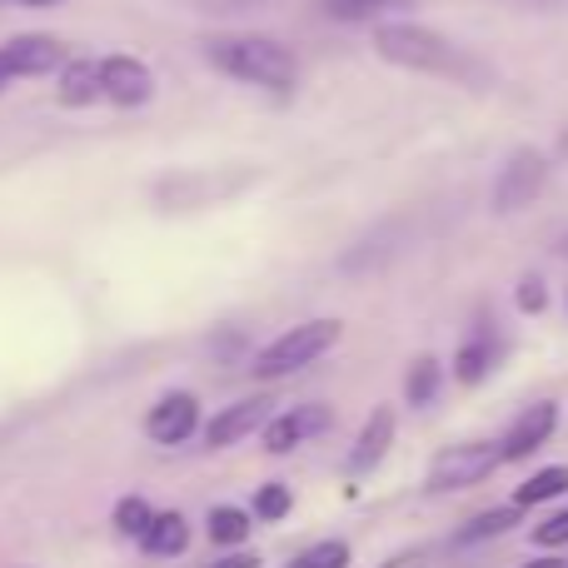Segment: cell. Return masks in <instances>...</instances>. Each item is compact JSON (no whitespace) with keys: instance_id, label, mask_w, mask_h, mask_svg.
<instances>
[{"instance_id":"cell-1","label":"cell","mask_w":568,"mask_h":568,"mask_svg":"<svg viewBox=\"0 0 568 568\" xmlns=\"http://www.w3.org/2000/svg\"><path fill=\"white\" fill-rule=\"evenodd\" d=\"M374 50H379L389 65L419 70V75H449V80L484 75L479 60L464 55L449 36H439V30H429V26H409V20H394V26L374 30Z\"/></svg>"},{"instance_id":"cell-2","label":"cell","mask_w":568,"mask_h":568,"mask_svg":"<svg viewBox=\"0 0 568 568\" xmlns=\"http://www.w3.org/2000/svg\"><path fill=\"white\" fill-rule=\"evenodd\" d=\"M205 60L225 75L245 80V85H265V90H290L300 75V60L290 55V45L265 36H220L205 40Z\"/></svg>"},{"instance_id":"cell-3","label":"cell","mask_w":568,"mask_h":568,"mask_svg":"<svg viewBox=\"0 0 568 568\" xmlns=\"http://www.w3.org/2000/svg\"><path fill=\"white\" fill-rule=\"evenodd\" d=\"M339 339H344V324H339V320L294 324V329H284L280 339H270L265 349H260L255 374H260V379H284V374H294V369H304V364H314L320 354H329Z\"/></svg>"},{"instance_id":"cell-4","label":"cell","mask_w":568,"mask_h":568,"mask_svg":"<svg viewBox=\"0 0 568 568\" xmlns=\"http://www.w3.org/2000/svg\"><path fill=\"white\" fill-rule=\"evenodd\" d=\"M499 464H504L499 444H484V439L449 444V449H439L429 459V469H424V489H429V494L474 489V484H484L494 469H499Z\"/></svg>"},{"instance_id":"cell-5","label":"cell","mask_w":568,"mask_h":568,"mask_svg":"<svg viewBox=\"0 0 568 568\" xmlns=\"http://www.w3.org/2000/svg\"><path fill=\"white\" fill-rule=\"evenodd\" d=\"M549 185V155L534 145H519L509 160H504L499 180H494V210L499 215H514V210H529L534 200Z\"/></svg>"},{"instance_id":"cell-6","label":"cell","mask_w":568,"mask_h":568,"mask_svg":"<svg viewBox=\"0 0 568 568\" xmlns=\"http://www.w3.org/2000/svg\"><path fill=\"white\" fill-rule=\"evenodd\" d=\"M554 429H559V404H554V399L529 404V409H524L519 419L504 429V439H499L504 464H519V459H529V454H539L544 444L554 439Z\"/></svg>"},{"instance_id":"cell-7","label":"cell","mask_w":568,"mask_h":568,"mask_svg":"<svg viewBox=\"0 0 568 568\" xmlns=\"http://www.w3.org/2000/svg\"><path fill=\"white\" fill-rule=\"evenodd\" d=\"M55 65H65V45L55 36H16L0 45V85L26 75H45Z\"/></svg>"},{"instance_id":"cell-8","label":"cell","mask_w":568,"mask_h":568,"mask_svg":"<svg viewBox=\"0 0 568 568\" xmlns=\"http://www.w3.org/2000/svg\"><path fill=\"white\" fill-rule=\"evenodd\" d=\"M504 359V339L499 329H494V320H479L469 334H464L459 354H454V379L464 384V389H474V384H484L494 374V364Z\"/></svg>"},{"instance_id":"cell-9","label":"cell","mask_w":568,"mask_h":568,"mask_svg":"<svg viewBox=\"0 0 568 568\" xmlns=\"http://www.w3.org/2000/svg\"><path fill=\"white\" fill-rule=\"evenodd\" d=\"M200 429V404L195 394H165V399L155 404V409L145 414V434L155 444H165V449H175V444H185L190 434Z\"/></svg>"},{"instance_id":"cell-10","label":"cell","mask_w":568,"mask_h":568,"mask_svg":"<svg viewBox=\"0 0 568 568\" xmlns=\"http://www.w3.org/2000/svg\"><path fill=\"white\" fill-rule=\"evenodd\" d=\"M100 80H105V100H110V105H125V110L145 105V100L155 95V75H150L135 55L100 60Z\"/></svg>"},{"instance_id":"cell-11","label":"cell","mask_w":568,"mask_h":568,"mask_svg":"<svg viewBox=\"0 0 568 568\" xmlns=\"http://www.w3.org/2000/svg\"><path fill=\"white\" fill-rule=\"evenodd\" d=\"M275 399H240V404H230L225 414H215V419L205 424V444L210 449H230V444H240V439H250L255 429H265L270 419H275V409H270Z\"/></svg>"},{"instance_id":"cell-12","label":"cell","mask_w":568,"mask_h":568,"mask_svg":"<svg viewBox=\"0 0 568 568\" xmlns=\"http://www.w3.org/2000/svg\"><path fill=\"white\" fill-rule=\"evenodd\" d=\"M320 429H329V409L324 404H304V409H284L275 414V419L265 424V449L270 454H290V449H300L310 434H320Z\"/></svg>"},{"instance_id":"cell-13","label":"cell","mask_w":568,"mask_h":568,"mask_svg":"<svg viewBox=\"0 0 568 568\" xmlns=\"http://www.w3.org/2000/svg\"><path fill=\"white\" fill-rule=\"evenodd\" d=\"M394 429H399L394 409H389V404H379V409H374L369 419H364L359 439H354V449H349V474H369V469H379L384 454H389V444H394Z\"/></svg>"},{"instance_id":"cell-14","label":"cell","mask_w":568,"mask_h":568,"mask_svg":"<svg viewBox=\"0 0 568 568\" xmlns=\"http://www.w3.org/2000/svg\"><path fill=\"white\" fill-rule=\"evenodd\" d=\"M95 100H105L100 60H70L60 70V105H95Z\"/></svg>"},{"instance_id":"cell-15","label":"cell","mask_w":568,"mask_h":568,"mask_svg":"<svg viewBox=\"0 0 568 568\" xmlns=\"http://www.w3.org/2000/svg\"><path fill=\"white\" fill-rule=\"evenodd\" d=\"M564 494H568V464H549V469H534L529 479L514 489V504H519V509H539V504L564 499Z\"/></svg>"},{"instance_id":"cell-16","label":"cell","mask_w":568,"mask_h":568,"mask_svg":"<svg viewBox=\"0 0 568 568\" xmlns=\"http://www.w3.org/2000/svg\"><path fill=\"white\" fill-rule=\"evenodd\" d=\"M220 190H235V180L230 175H175L160 185V200L175 205V195H185V205H210Z\"/></svg>"},{"instance_id":"cell-17","label":"cell","mask_w":568,"mask_h":568,"mask_svg":"<svg viewBox=\"0 0 568 568\" xmlns=\"http://www.w3.org/2000/svg\"><path fill=\"white\" fill-rule=\"evenodd\" d=\"M140 544H145L150 554H160V559H175V554H185V544H190L185 514H175V509L155 514V524H150V534H145Z\"/></svg>"},{"instance_id":"cell-18","label":"cell","mask_w":568,"mask_h":568,"mask_svg":"<svg viewBox=\"0 0 568 568\" xmlns=\"http://www.w3.org/2000/svg\"><path fill=\"white\" fill-rule=\"evenodd\" d=\"M519 504H504V509H489V514H479V519H469L459 534H454V544L459 549H469V544H484V539H504V534L519 524Z\"/></svg>"},{"instance_id":"cell-19","label":"cell","mask_w":568,"mask_h":568,"mask_svg":"<svg viewBox=\"0 0 568 568\" xmlns=\"http://www.w3.org/2000/svg\"><path fill=\"white\" fill-rule=\"evenodd\" d=\"M439 384H444V364L434 359V354H419V359L409 364V374H404V399L429 404L434 394H439Z\"/></svg>"},{"instance_id":"cell-20","label":"cell","mask_w":568,"mask_h":568,"mask_svg":"<svg viewBox=\"0 0 568 568\" xmlns=\"http://www.w3.org/2000/svg\"><path fill=\"white\" fill-rule=\"evenodd\" d=\"M245 534H250V514L245 509H230V504H220V509H210V539L215 544H245Z\"/></svg>"},{"instance_id":"cell-21","label":"cell","mask_w":568,"mask_h":568,"mask_svg":"<svg viewBox=\"0 0 568 568\" xmlns=\"http://www.w3.org/2000/svg\"><path fill=\"white\" fill-rule=\"evenodd\" d=\"M150 524H155V509H150L145 499H120L115 504V529L125 534V539H145Z\"/></svg>"},{"instance_id":"cell-22","label":"cell","mask_w":568,"mask_h":568,"mask_svg":"<svg viewBox=\"0 0 568 568\" xmlns=\"http://www.w3.org/2000/svg\"><path fill=\"white\" fill-rule=\"evenodd\" d=\"M414 0H329V16L334 20H369L384 16V10H409Z\"/></svg>"},{"instance_id":"cell-23","label":"cell","mask_w":568,"mask_h":568,"mask_svg":"<svg viewBox=\"0 0 568 568\" xmlns=\"http://www.w3.org/2000/svg\"><path fill=\"white\" fill-rule=\"evenodd\" d=\"M290 568H349V544L324 539V544H314V549H304Z\"/></svg>"},{"instance_id":"cell-24","label":"cell","mask_w":568,"mask_h":568,"mask_svg":"<svg viewBox=\"0 0 568 568\" xmlns=\"http://www.w3.org/2000/svg\"><path fill=\"white\" fill-rule=\"evenodd\" d=\"M290 489H284V484H265V489H260L255 494V514H260V519H265V524H280L284 519V514H290Z\"/></svg>"},{"instance_id":"cell-25","label":"cell","mask_w":568,"mask_h":568,"mask_svg":"<svg viewBox=\"0 0 568 568\" xmlns=\"http://www.w3.org/2000/svg\"><path fill=\"white\" fill-rule=\"evenodd\" d=\"M514 304H519V314H544L549 310V284L539 275H524L519 290H514Z\"/></svg>"},{"instance_id":"cell-26","label":"cell","mask_w":568,"mask_h":568,"mask_svg":"<svg viewBox=\"0 0 568 568\" xmlns=\"http://www.w3.org/2000/svg\"><path fill=\"white\" fill-rule=\"evenodd\" d=\"M534 544H539V549H564L568 544V509H559L554 519H544L539 529H534Z\"/></svg>"},{"instance_id":"cell-27","label":"cell","mask_w":568,"mask_h":568,"mask_svg":"<svg viewBox=\"0 0 568 568\" xmlns=\"http://www.w3.org/2000/svg\"><path fill=\"white\" fill-rule=\"evenodd\" d=\"M200 568H260V554L235 549V554H225V559H215V564H200Z\"/></svg>"},{"instance_id":"cell-28","label":"cell","mask_w":568,"mask_h":568,"mask_svg":"<svg viewBox=\"0 0 568 568\" xmlns=\"http://www.w3.org/2000/svg\"><path fill=\"white\" fill-rule=\"evenodd\" d=\"M419 559H424V554H419V549H409V554H394V559H389V564H379V568H419Z\"/></svg>"},{"instance_id":"cell-29","label":"cell","mask_w":568,"mask_h":568,"mask_svg":"<svg viewBox=\"0 0 568 568\" xmlns=\"http://www.w3.org/2000/svg\"><path fill=\"white\" fill-rule=\"evenodd\" d=\"M519 568H568L564 559H554V554H549V559H529V564H519Z\"/></svg>"},{"instance_id":"cell-30","label":"cell","mask_w":568,"mask_h":568,"mask_svg":"<svg viewBox=\"0 0 568 568\" xmlns=\"http://www.w3.org/2000/svg\"><path fill=\"white\" fill-rule=\"evenodd\" d=\"M20 6H55V0H20Z\"/></svg>"},{"instance_id":"cell-31","label":"cell","mask_w":568,"mask_h":568,"mask_svg":"<svg viewBox=\"0 0 568 568\" xmlns=\"http://www.w3.org/2000/svg\"><path fill=\"white\" fill-rule=\"evenodd\" d=\"M564 310H568V294H564Z\"/></svg>"},{"instance_id":"cell-32","label":"cell","mask_w":568,"mask_h":568,"mask_svg":"<svg viewBox=\"0 0 568 568\" xmlns=\"http://www.w3.org/2000/svg\"><path fill=\"white\" fill-rule=\"evenodd\" d=\"M564 255H568V240H564Z\"/></svg>"}]
</instances>
